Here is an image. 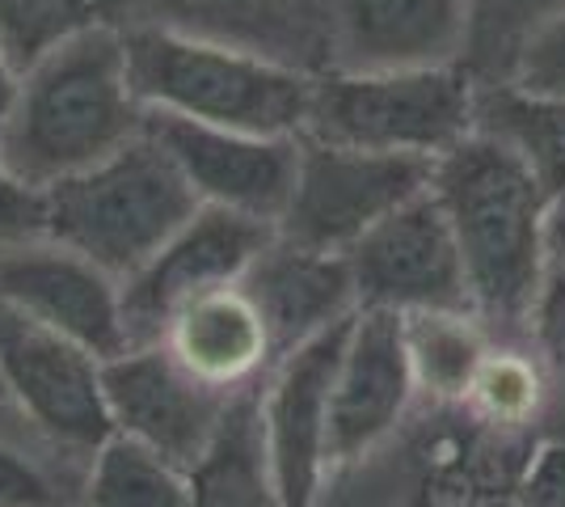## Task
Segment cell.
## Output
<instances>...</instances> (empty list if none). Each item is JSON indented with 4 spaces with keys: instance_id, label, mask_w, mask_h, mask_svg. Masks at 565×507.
I'll return each instance as SVG.
<instances>
[{
    "instance_id": "1",
    "label": "cell",
    "mask_w": 565,
    "mask_h": 507,
    "mask_svg": "<svg viewBox=\"0 0 565 507\" xmlns=\"http://www.w3.org/2000/svg\"><path fill=\"white\" fill-rule=\"evenodd\" d=\"M430 191L451 224L477 317L498 338H523L548 250V194L494 136L472 131L435 161Z\"/></svg>"
},
{
    "instance_id": "2",
    "label": "cell",
    "mask_w": 565,
    "mask_h": 507,
    "mask_svg": "<svg viewBox=\"0 0 565 507\" xmlns=\"http://www.w3.org/2000/svg\"><path fill=\"white\" fill-rule=\"evenodd\" d=\"M148 131L122 25L89 30L22 73L0 161L30 187H55Z\"/></svg>"
},
{
    "instance_id": "3",
    "label": "cell",
    "mask_w": 565,
    "mask_h": 507,
    "mask_svg": "<svg viewBox=\"0 0 565 507\" xmlns=\"http://www.w3.org/2000/svg\"><path fill=\"white\" fill-rule=\"evenodd\" d=\"M127 60L148 115L207 123L254 136H300L317 73L262 51L186 34L173 25L131 22Z\"/></svg>"
},
{
    "instance_id": "4",
    "label": "cell",
    "mask_w": 565,
    "mask_h": 507,
    "mask_svg": "<svg viewBox=\"0 0 565 507\" xmlns=\"http://www.w3.org/2000/svg\"><path fill=\"white\" fill-rule=\"evenodd\" d=\"M541 435V432H536ZM532 435H498L465 406H423L380 453L333 474L321 495L354 507H519Z\"/></svg>"
},
{
    "instance_id": "5",
    "label": "cell",
    "mask_w": 565,
    "mask_h": 507,
    "mask_svg": "<svg viewBox=\"0 0 565 507\" xmlns=\"http://www.w3.org/2000/svg\"><path fill=\"white\" fill-rule=\"evenodd\" d=\"M199 208L182 169L143 131L94 169L47 187V237L127 279Z\"/></svg>"
},
{
    "instance_id": "6",
    "label": "cell",
    "mask_w": 565,
    "mask_h": 507,
    "mask_svg": "<svg viewBox=\"0 0 565 507\" xmlns=\"http://www.w3.org/2000/svg\"><path fill=\"white\" fill-rule=\"evenodd\" d=\"M481 85L465 64L397 73H317L305 140L439 161L477 131Z\"/></svg>"
},
{
    "instance_id": "7",
    "label": "cell",
    "mask_w": 565,
    "mask_h": 507,
    "mask_svg": "<svg viewBox=\"0 0 565 507\" xmlns=\"http://www.w3.org/2000/svg\"><path fill=\"white\" fill-rule=\"evenodd\" d=\"M430 178L435 161L426 157L367 152L300 136L296 187L275 233L321 254H351L380 220L430 191Z\"/></svg>"
},
{
    "instance_id": "8",
    "label": "cell",
    "mask_w": 565,
    "mask_h": 507,
    "mask_svg": "<svg viewBox=\"0 0 565 507\" xmlns=\"http://www.w3.org/2000/svg\"><path fill=\"white\" fill-rule=\"evenodd\" d=\"M0 385L9 406L39 432L68 448L72 457H94L110 435L102 360L81 342L30 321L0 300Z\"/></svg>"
},
{
    "instance_id": "9",
    "label": "cell",
    "mask_w": 565,
    "mask_h": 507,
    "mask_svg": "<svg viewBox=\"0 0 565 507\" xmlns=\"http://www.w3.org/2000/svg\"><path fill=\"white\" fill-rule=\"evenodd\" d=\"M110 432L140 440L152 453L194 469L207 457L236 393L207 385L166 342H136L102 360Z\"/></svg>"
},
{
    "instance_id": "10",
    "label": "cell",
    "mask_w": 565,
    "mask_h": 507,
    "mask_svg": "<svg viewBox=\"0 0 565 507\" xmlns=\"http://www.w3.org/2000/svg\"><path fill=\"white\" fill-rule=\"evenodd\" d=\"M270 242L275 224L203 203L136 275L122 279V317L131 347L161 342L169 321L190 300L241 284Z\"/></svg>"
},
{
    "instance_id": "11",
    "label": "cell",
    "mask_w": 565,
    "mask_h": 507,
    "mask_svg": "<svg viewBox=\"0 0 565 507\" xmlns=\"http://www.w3.org/2000/svg\"><path fill=\"white\" fill-rule=\"evenodd\" d=\"M351 321L279 356L258 385L262 448L282 507H317L330 483V389Z\"/></svg>"
},
{
    "instance_id": "12",
    "label": "cell",
    "mask_w": 565,
    "mask_h": 507,
    "mask_svg": "<svg viewBox=\"0 0 565 507\" xmlns=\"http://www.w3.org/2000/svg\"><path fill=\"white\" fill-rule=\"evenodd\" d=\"M359 309L423 314V309H472L465 263L435 191H423L347 254ZM477 314V309H472Z\"/></svg>"
},
{
    "instance_id": "13",
    "label": "cell",
    "mask_w": 565,
    "mask_h": 507,
    "mask_svg": "<svg viewBox=\"0 0 565 507\" xmlns=\"http://www.w3.org/2000/svg\"><path fill=\"white\" fill-rule=\"evenodd\" d=\"M418 411V381L397 314L359 309L330 389V478L380 453Z\"/></svg>"
},
{
    "instance_id": "14",
    "label": "cell",
    "mask_w": 565,
    "mask_h": 507,
    "mask_svg": "<svg viewBox=\"0 0 565 507\" xmlns=\"http://www.w3.org/2000/svg\"><path fill=\"white\" fill-rule=\"evenodd\" d=\"M0 300L55 335L81 342L97 360L131 347L122 317V279L47 233L0 245Z\"/></svg>"
},
{
    "instance_id": "15",
    "label": "cell",
    "mask_w": 565,
    "mask_h": 507,
    "mask_svg": "<svg viewBox=\"0 0 565 507\" xmlns=\"http://www.w3.org/2000/svg\"><path fill=\"white\" fill-rule=\"evenodd\" d=\"M148 136L182 169L199 203L279 224L296 187L300 136H254L169 115H148Z\"/></svg>"
},
{
    "instance_id": "16",
    "label": "cell",
    "mask_w": 565,
    "mask_h": 507,
    "mask_svg": "<svg viewBox=\"0 0 565 507\" xmlns=\"http://www.w3.org/2000/svg\"><path fill=\"white\" fill-rule=\"evenodd\" d=\"M326 73L465 64V0H321Z\"/></svg>"
},
{
    "instance_id": "17",
    "label": "cell",
    "mask_w": 565,
    "mask_h": 507,
    "mask_svg": "<svg viewBox=\"0 0 565 507\" xmlns=\"http://www.w3.org/2000/svg\"><path fill=\"white\" fill-rule=\"evenodd\" d=\"M241 288L249 292L275 338V360L359 314L347 254H321L308 245L282 242L279 233L249 266Z\"/></svg>"
},
{
    "instance_id": "18",
    "label": "cell",
    "mask_w": 565,
    "mask_h": 507,
    "mask_svg": "<svg viewBox=\"0 0 565 507\" xmlns=\"http://www.w3.org/2000/svg\"><path fill=\"white\" fill-rule=\"evenodd\" d=\"M161 342L199 381L224 389V393L258 389L275 363V338L241 284L190 300L186 309L169 321Z\"/></svg>"
},
{
    "instance_id": "19",
    "label": "cell",
    "mask_w": 565,
    "mask_h": 507,
    "mask_svg": "<svg viewBox=\"0 0 565 507\" xmlns=\"http://www.w3.org/2000/svg\"><path fill=\"white\" fill-rule=\"evenodd\" d=\"M405 351L423 406H465L481 363L494 347V330L472 309H423L401 317Z\"/></svg>"
},
{
    "instance_id": "20",
    "label": "cell",
    "mask_w": 565,
    "mask_h": 507,
    "mask_svg": "<svg viewBox=\"0 0 565 507\" xmlns=\"http://www.w3.org/2000/svg\"><path fill=\"white\" fill-rule=\"evenodd\" d=\"M190 486L194 507H282L262 448L258 389L236 393L207 457L190 469Z\"/></svg>"
},
{
    "instance_id": "21",
    "label": "cell",
    "mask_w": 565,
    "mask_h": 507,
    "mask_svg": "<svg viewBox=\"0 0 565 507\" xmlns=\"http://www.w3.org/2000/svg\"><path fill=\"white\" fill-rule=\"evenodd\" d=\"M477 131L511 148L548 199L565 194V97L527 94L515 85H481Z\"/></svg>"
},
{
    "instance_id": "22",
    "label": "cell",
    "mask_w": 565,
    "mask_h": 507,
    "mask_svg": "<svg viewBox=\"0 0 565 507\" xmlns=\"http://www.w3.org/2000/svg\"><path fill=\"white\" fill-rule=\"evenodd\" d=\"M465 411L498 435H536L557 423L553 389L523 338H494L465 398Z\"/></svg>"
},
{
    "instance_id": "23",
    "label": "cell",
    "mask_w": 565,
    "mask_h": 507,
    "mask_svg": "<svg viewBox=\"0 0 565 507\" xmlns=\"http://www.w3.org/2000/svg\"><path fill=\"white\" fill-rule=\"evenodd\" d=\"M81 507H194L190 469L110 432L85 461Z\"/></svg>"
},
{
    "instance_id": "24",
    "label": "cell",
    "mask_w": 565,
    "mask_h": 507,
    "mask_svg": "<svg viewBox=\"0 0 565 507\" xmlns=\"http://www.w3.org/2000/svg\"><path fill=\"white\" fill-rule=\"evenodd\" d=\"M85 457L0 406V507H81Z\"/></svg>"
},
{
    "instance_id": "25",
    "label": "cell",
    "mask_w": 565,
    "mask_h": 507,
    "mask_svg": "<svg viewBox=\"0 0 565 507\" xmlns=\"http://www.w3.org/2000/svg\"><path fill=\"white\" fill-rule=\"evenodd\" d=\"M131 4L136 0H0V47L25 73L89 30L127 25Z\"/></svg>"
},
{
    "instance_id": "26",
    "label": "cell",
    "mask_w": 565,
    "mask_h": 507,
    "mask_svg": "<svg viewBox=\"0 0 565 507\" xmlns=\"http://www.w3.org/2000/svg\"><path fill=\"white\" fill-rule=\"evenodd\" d=\"M562 13L565 0H465V18H469L465 68L472 81L507 85L523 47Z\"/></svg>"
},
{
    "instance_id": "27",
    "label": "cell",
    "mask_w": 565,
    "mask_h": 507,
    "mask_svg": "<svg viewBox=\"0 0 565 507\" xmlns=\"http://www.w3.org/2000/svg\"><path fill=\"white\" fill-rule=\"evenodd\" d=\"M523 342L544 368V381L553 389V411L565 423V254H553L544 266L541 288L523 321Z\"/></svg>"
},
{
    "instance_id": "28",
    "label": "cell",
    "mask_w": 565,
    "mask_h": 507,
    "mask_svg": "<svg viewBox=\"0 0 565 507\" xmlns=\"http://www.w3.org/2000/svg\"><path fill=\"white\" fill-rule=\"evenodd\" d=\"M507 85L515 89H527V94H548V97H565V13L553 18L541 34L523 47L515 73Z\"/></svg>"
},
{
    "instance_id": "29",
    "label": "cell",
    "mask_w": 565,
    "mask_h": 507,
    "mask_svg": "<svg viewBox=\"0 0 565 507\" xmlns=\"http://www.w3.org/2000/svg\"><path fill=\"white\" fill-rule=\"evenodd\" d=\"M47 233V191L0 161V245Z\"/></svg>"
},
{
    "instance_id": "30",
    "label": "cell",
    "mask_w": 565,
    "mask_h": 507,
    "mask_svg": "<svg viewBox=\"0 0 565 507\" xmlns=\"http://www.w3.org/2000/svg\"><path fill=\"white\" fill-rule=\"evenodd\" d=\"M18 89H22V68L9 60V51L0 47V145H4V131L13 119V106H18Z\"/></svg>"
},
{
    "instance_id": "31",
    "label": "cell",
    "mask_w": 565,
    "mask_h": 507,
    "mask_svg": "<svg viewBox=\"0 0 565 507\" xmlns=\"http://www.w3.org/2000/svg\"><path fill=\"white\" fill-rule=\"evenodd\" d=\"M548 250L565 254V194H557L548 203Z\"/></svg>"
},
{
    "instance_id": "32",
    "label": "cell",
    "mask_w": 565,
    "mask_h": 507,
    "mask_svg": "<svg viewBox=\"0 0 565 507\" xmlns=\"http://www.w3.org/2000/svg\"><path fill=\"white\" fill-rule=\"evenodd\" d=\"M0 406H9V393H4V385H0Z\"/></svg>"
}]
</instances>
